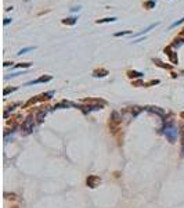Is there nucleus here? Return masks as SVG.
<instances>
[{
    "mask_svg": "<svg viewBox=\"0 0 184 208\" xmlns=\"http://www.w3.org/2000/svg\"><path fill=\"white\" fill-rule=\"evenodd\" d=\"M78 18H68V20H62V24H67V25H75Z\"/></svg>",
    "mask_w": 184,
    "mask_h": 208,
    "instance_id": "2",
    "label": "nucleus"
},
{
    "mask_svg": "<svg viewBox=\"0 0 184 208\" xmlns=\"http://www.w3.org/2000/svg\"><path fill=\"white\" fill-rule=\"evenodd\" d=\"M10 21H11L10 18H6V20H4V25H7V24H8V22H10Z\"/></svg>",
    "mask_w": 184,
    "mask_h": 208,
    "instance_id": "8",
    "label": "nucleus"
},
{
    "mask_svg": "<svg viewBox=\"0 0 184 208\" xmlns=\"http://www.w3.org/2000/svg\"><path fill=\"white\" fill-rule=\"evenodd\" d=\"M144 7H145V8H148V10H150V8H154V7H155V0H150V2H145V3H144Z\"/></svg>",
    "mask_w": 184,
    "mask_h": 208,
    "instance_id": "3",
    "label": "nucleus"
},
{
    "mask_svg": "<svg viewBox=\"0 0 184 208\" xmlns=\"http://www.w3.org/2000/svg\"><path fill=\"white\" fill-rule=\"evenodd\" d=\"M79 10H81V7H73L72 8V11H79Z\"/></svg>",
    "mask_w": 184,
    "mask_h": 208,
    "instance_id": "9",
    "label": "nucleus"
},
{
    "mask_svg": "<svg viewBox=\"0 0 184 208\" xmlns=\"http://www.w3.org/2000/svg\"><path fill=\"white\" fill-rule=\"evenodd\" d=\"M141 75H143V74H140V72H132V71L129 72V76H132V78L133 76H141Z\"/></svg>",
    "mask_w": 184,
    "mask_h": 208,
    "instance_id": "6",
    "label": "nucleus"
},
{
    "mask_svg": "<svg viewBox=\"0 0 184 208\" xmlns=\"http://www.w3.org/2000/svg\"><path fill=\"white\" fill-rule=\"evenodd\" d=\"M130 31H122V32H118V34H115V36H123V35H129Z\"/></svg>",
    "mask_w": 184,
    "mask_h": 208,
    "instance_id": "5",
    "label": "nucleus"
},
{
    "mask_svg": "<svg viewBox=\"0 0 184 208\" xmlns=\"http://www.w3.org/2000/svg\"><path fill=\"white\" fill-rule=\"evenodd\" d=\"M32 49H33V47H26V49H22V50H21V52L18 53V54H22V53H26L28 50H32Z\"/></svg>",
    "mask_w": 184,
    "mask_h": 208,
    "instance_id": "7",
    "label": "nucleus"
},
{
    "mask_svg": "<svg viewBox=\"0 0 184 208\" xmlns=\"http://www.w3.org/2000/svg\"><path fill=\"white\" fill-rule=\"evenodd\" d=\"M114 21H116L115 17H111V18H104V20H97L96 24H104V22H114Z\"/></svg>",
    "mask_w": 184,
    "mask_h": 208,
    "instance_id": "1",
    "label": "nucleus"
},
{
    "mask_svg": "<svg viewBox=\"0 0 184 208\" xmlns=\"http://www.w3.org/2000/svg\"><path fill=\"white\" fill-rule=\"evenodd\" d=\"M183 43H184V40H183V39H176V40H174V43L172 44V46H173V47H179V46H182Z\"/></svg>",
    "mask_w": 184,
    "mask_h": 208,
    "instance_id": "4",
    "label": "nucleus"
},
{
    "mask_svg": "<svg viewBox=\"0 0 184 208\" xmlns=\"http://www.w3.org/2000/svg\"><path fill=\"white\" fill-rule=\"evenodd\" d=\"M183 34H184V32H183Z\"/></svg>",
    "mask_w": 184,
    "mask_h": 208,
    "instance_id": "10",
    "label": "nucleus"
}]
</instances>
